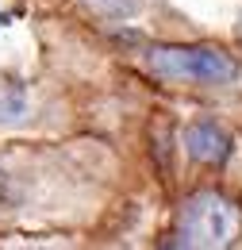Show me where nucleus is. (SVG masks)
I'll return each mask as SVG.
<instances>
[{
  "instance_id": "3",
  "label": "nucleus",
  "mask_w": 242,
  "mask_h": 250,
  "mask_svg": "<svg viewBox=\"0 0 242 250\" xmlns=\"http://www.w3.org/2000/svg\"><path fill=\"white\" fill-rule=\"evenodd\" d=\"M184 150H188V158H196L204 166H219L231 158V135L215 120H192L184 127Z\"/></svg>"
},
{
  "instance_id": "5",
  "label": "nucleus",
  "mask_w": 242,
  "mask_h": 250,
  "mask_svg": "<svg viewBox=\"0 0 242 250\" xmlns=\"http://www.w3.org/2000/svg\"><path fill=\"white\" fill-rule=\"evenodd\" d=\"M85 8H89L92 16H100V20H135L139 12H142V0H81Z\"/></svg>"
},
{
  "instance_id": "2",
  "label": "nucleus",
  "mask_w": 242,
  "mask_h": 250,
  "mask_svg": "<svg viewBox=\"0 0 242 250\" xmlns=\"http://www.w3.org/2000/svg\"><path fill=\"white\" fill-rule=\"evenodd\" d=\"M239 235V212L231 200H223L219 192H196L188 196L181 208V223H177V247H231Z\"/></svg>"
},
{
  "instance_id": "1",
  "label": "nucleus",
  "mask_w": 242,
  "mask_h": 250,
  "mask_svg": "<svg viewBox=\"0 0 242 250\" xmlns=\"http://www.w3.org/2000/svg\"><path fill=\"white\" fill-rule=\"evenodd\" d=\"M146 69L165 81H196V85H227L239 77V62L219 46H150Z\"/></svg>"
},
{
  "instance_id": "4",
  "label": "nucleus",
  "mask_w": 242,
  "mask_h": 250,
  "mask_svg": "<svg viewBox=\"0 0 242 250\" xmlns=\"http://www.w3.org/2000/svg\"><path fill=\"white\" fill-rule=\"evenodd\" d=\"M27 116V93L16 81H0V124H20Z\"/></svg>"
}]
</instances>
